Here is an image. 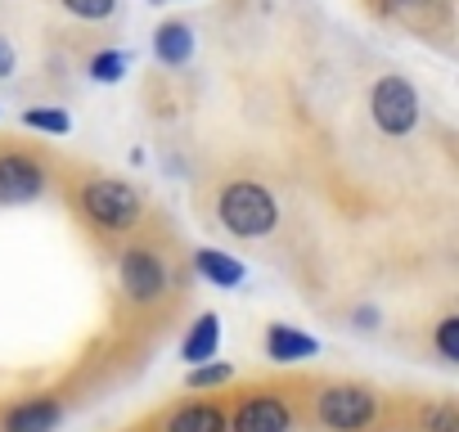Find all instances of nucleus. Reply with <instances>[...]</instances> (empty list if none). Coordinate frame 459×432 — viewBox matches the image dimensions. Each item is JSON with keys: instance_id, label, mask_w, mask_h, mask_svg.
<instances>
[{"instance_id": "1", "label": "nucleus", "mask_w": 459, "mask_h": 432, "mask_svg": "<svg viewBox=\"0 0 459 432\" xmlns=\"http://www.w3.org/2000/svg\"><path fill=\"white\" fill-rule=\"evenodd\" d=\"M194 293V257L176 239L171 226L149 221L113 244L108 253V302L113 324L122 333H158L167 329Z\"/></svg>"}, {"instance_id": "2", "label": "nucleus", "mask_w": 459, "mask_h": 432, "mask_svg": "<svg viewBox=\"0 0 459 432\" xmlns=\"http://www.w3.org/2000/svg\"><path fill=\"white\" fill-rule=\"evenodd\" d=\"M298 432H392V392L360 374H307Z\"/></svg>"}, {"instance_id": "3", "label": "nucleus", "mask_w": 459, "mask_h": 432, "mask_svg": "<svg viewBox=\"0 0 459 432\" xmlns=\"http://www.w3.org/2000/svg\"><path fill=\"white\" fill-rule=\"evenodd\" d=\"M68 207H73V216H77V226H82L95 244H104V248L122 244L126 235H135V230L149 221L144 194H140L131 180L108 176V171H91V176L73 180V185H68Z\"/></svg>"}, {"instance_id": "4", "label": "nucleus", "mask_w": 459, "mask_h": 432, "mask_svg": "<svg viewBox=\"0 0 459 432\" xmlns=\"http://www.w3.org/2000/svg\"><path fill=\"white\" fill-rule=\"evenodd\" d=\"M207 221L225 235V239H239V244H266L280 235L284 226V203L275 194L271 180L262 176H230L212 189L207 203Z\"/></svg>"}, {"instance_id": "5", "label": "nucleus", "mask_w": 459, "mask_h": 432, "mask_svg": "<svg viewBox=\"0 0 459 432\" xmlns=\"http://www.w3.org/2000/svg\"><path fill=\"white\" fill-rule=\"evenodd\" d=\"M307 374H271L225 387V432H298Z\"/></svg>"}, {"instance_id": "6", "label": "nucleus", "mask_w": 459, "mask_h": 432, "mask_svg": "<svg viewBox=\"0 0 459 432\" xmlns=\"http://www.w3.org/2000/svg\"><path fill=\"white\" fill-rule=\"evenodd\" d=\"M392 432H459V396L392 392Z\"/></svg>"}, {"instance_id": "7", "label": "nucleus", "mask_w": 459, "mask_h": 432, "mask_svg": "<svg viewBox=\"0 0 459 432\" xmlns=\"http://www.w3.org/2000/svg\"><path fill=\"white\" fill-rule=\"evenodd\" d=\"M153 432H225V392H189L144 414Z\"/></svg>"}, {"instance_id": "8", "label": "nucleus", "mask_w": 459, "mask_h": 432, "mask_svg": "<svg viewBox=\"0 0 459 432\" xmlns=\"http://www.w3.org/2000/svg\"><path fill=\"white\" fill-rule=\"evenodd\" d=\"M46 189H50V167L37 149H23V144L0 149V207L37 203Z\"/></svg>"}, {"instance_id": "9", "label": "nucleus", "mask_w": 459, "mask_h": 432, "mask_svg": "<svg viewBox=\"0 0 459 432\" xmlns=\"http://www.w3.org/2000/svg\"><path fill=\"white\" fill-rule=\"evenodd\" d=\"M369 117L383 135H410L419 126V95L405 77H383L369 91Z\"/></svg>"}, {"instance_id": "10", "label": "nucleus", "mask_w": 459, "mask_h": 432, "mask_svg": "<svg viewBox=\"0 0 459 432\" xmlns=\"http://www.w3.org/2000/svg\"><path fill=\"white\" fill-rule=\"evenodd\" d=\"M68 419L64 392H23L0 405V432H55Z\"/></svg>"}, {"instance_id": "11", "label": "nucleus", "mask_w": 459, "mask_h": 432, "mask_svg": "<svg viewBox=\"0 0 459 432\" xmlns=\"http://www.w3.org/2000/svg\"><path fill=\"white\" fill-rule=\"evenodd\" d=\"M428 351L437 356V365L455 369L459 365V311H441L428 324Z\"/></svg>"}, {"instance_id": "12", "label": "nucleus", "mask_w": 459, "mask_h": 432, "mask_svg": "<svg viewBox=\"0 0 459 432\" xmlns=\"http://www.w3.org/2000/svg\"><path fill=\"white\" fill-rule=\"evenodd\" d=\"M153 50H158V59L162 64H185L189 59V50H194V32L185 28V23H162L158 28V37H153Z\"/></svg>"}, {"instance_id": "13", "label": "nucleus", "mask_w": 459, "mask_h": 432, "mask_svg": "<svg viewBox=\"0 0 459 432\" xmlns=\"http://www.w3.org/2000/svg\"><path fill=\"white\" fill-rule=\"evenodd\" d=\"M23 126H32V131H46V135H68V113L64 108H28L23 113Z\"/></svg>"}, {"instance_id": "14", "label": "nucleus", "mask_w": 459, "mask_h": 432, "mask_svg": "<svg viewBox=\"0 0 459 432\" xmlns=\"http://www.w3.org/2000/svg\"><path fill=\"white\" fill-rule=\"evenodd\" d=\"M266 347H271V356H280V360H289V356H307L311 351V338H298V333H289V329H271L266 333Z\"/></svg>"}, {"instance_id": "15", "label": "nucleus", "mask_w": 459, "mask_h": 432, "mask_svg": "<svg viewBox=\"0 0 459 432\" xmlns=\"http://www.w3.org/2000/svg\"><path fill=\"white\" fill-rule=\"evenodd\" d=\"M126 64H131V59H126L122 50H104V55L91 59V77H95V82H117V77L126 73Z\"/></svg>"}, {"instance_id": "16", "label": "nucleus", "mask_w": 459, "mask_h": 432, "mask_svg": "<svg viewBox=\"0 0 459 432\" xmlns=\"http://www.w3.org/2000/svg\"><path fill=\"white\" fill-rule=\"evenodd\" d=\"M64 10L86 19V23H100V19H108L117 10V0H64Z\"/></svg>"}, {"instance_id": "17", "label": "nucleus", "mask_w": 459, "mask_h": 432, "mask_svg": "<svg viewBox=\"0 0 459 432\" xmlns=\"http://www.w3.org/2000/svg\"><path fill=\"white\" fill-rule=\"evenodd\" d=\"M387 10L419 23V19H428V14H441V0H387Z\"/></svg>"}, {"instance_id": "18", "label": "nucleus", "mask_w": 459, "mask_h": 432, "mask_svg": "<svg viewBox=\"0 0 459 432\" xmlns=\"http://www.w3.org/2000/svg\"><path fill=\"white\" fill-rule=\"evenodd\" d=\"M212 342H216V320L207 315V320H198V329H194V338H189L185 356H189V360H198L203 351H212Z\"/></svg>"}, {"instance_id": "19", "label": "nucleus", "mask_w": 459, "mask_h": 432, "mask_svg": "<svg viewBox=\"0 0 459 432\" xmlns=\"http://www.w3.org/2000/svg\"><path fill=\"white\" fill-rule=\"evenodd\" d=\"M198 262H203V271H207L212 280H221V284H235V280H239V266L225 262L221 253H207V257H198Z\"/></svg>"}, {"instance_id": "20", "label": "nucleus", "mask_w": 459, "mask_h": 432, "mask_svg": "<svg viewBox=\"0 0 459 432\" xmlns=\"http://www.w3.org/2000/svg\"><path fill=\"white\" fill-rule=\"evenodd\" d=\"M14 68H19V55H14L10 37L0 32V82H5V77H14Z\"/></svg>"}, {"instance_id": "21", "label": "nucleus", "mask_w": 459, "mask_h": 432, "mask_svg": "<svg viewBox=\"0 0 459 432\" xmlns=\"http://www.w3.org/2000/svg\"><path fill=\"white\" fill-rule=\"evenodd\" d=\"M122 432H153V428H149V423L140 419V423H131V428H122Z\"/></svg>"}]
</instances>
